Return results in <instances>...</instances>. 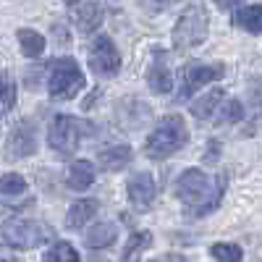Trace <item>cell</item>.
I'll list each match as a JSON object with an SVG mask.
<instances>
[{
  "label": "cell",
  "instance_id": "obj_4",
  "mask_svg": "<svg viewBox=\"0 0 262 262\" xmlns=\"http://www.w3.org/2000/svg\"><path fill=\"white\" fill-rule=\"evenodd\" d=\"M53 238V228L34 223V221H16L0 226V247L11 249H34Z\"/></svg>",
  "mask_w": 262,
  "mask_h": 262
},
{
  "label": "cell",
  "instance_id": "obj_8",
  "mask_svg": "<svg viewBox=\"0 0 262 262\" xmlns=\"http://www.w3.org/2000/svg\"><path fill=\"white\" fill-rule=\"evenodd\" d=\"M90 66H92L95 74L107 76V79L121 71V53L113 45L111 37L100 34V37L92 39V45H90Z\"/></svg>",
  "mask_w": 262,
  "mask_h": 262
},
{
  "label": "cell",
  "instance_id": "obj_10",
  "mask_svg": "<svg viewBox=\"0 0 262 262\" xmlns=\"http://www.w3.org/2000/svg\"><path fill=\"white\" fill-rule=\"evenodd\" d=\"M126 194H128V202L134 205V210H139V212L149 210L152 202H155V194H158L155 179H152L149 173H137V176L128 181Z\"/></svg>",
  "mask_w": 262,
  "mask_h": 262
},
{
  "label": "cell",
  "instance_id": "obj_20",
  "mask_svg": "<svg viewBox=\"0 0 262 262\" xmlns=\"http://www.w3.org/2000/svg\"><path fill=\"white\" fill-rule=\"evenodd\" d=\"M149 244H152V233H147V231L134 233V236L128 238L123 254H121V262H142V254H144V249Z\"/></svg>",
  "mask_w": 262,
  "mask_h": 262
},
{
  "label": "cell",
  "instance_id": "obj_29",
  "mask_svg": "<svg viewBox=\"0 0 262 262\" xmlns=\"http://www.w3.org/2000/svg\"><path fill=\"white\" fill-rule=\"evenodd\" d=\"M66 3H76V0H66Z\"/></svg>",
  "mask_w": 262,
  "mask_h": 262
},
{
  "label": "cell",
  "instance_id": "obj_28",
  "mask_svg": "<svg viewBox=\"0 0 262 262\" xmlns=\"http://www.w3.org/2000/svg\"><path fill=\"white\" fill-rule=\"evenodd\" d=\"M0 262H16L13 257H3V259H0Z\"/></svg>",
  "mask_w": 262,
  "mask_h": 262
},
{
  "label": "cell",
  "instance_id": "obj_3",
  "mask_svg": "<svg viewBox=\"0 0 262 262\" xmlns=\"http://www.w3.org/2000/svg\"><path fill=\"white\" fill-rule=\"evenodd\" d=\"M210 32V18L207 11L200 3H191L189 8H184V13L179 16L176 27H173V48L176 50H191L196 45H202Z\"/></svg>",
  "mask_w": 262,
  "mask_h": 262
},
{
  "label": "cell",
  "instance_id": "obj_2",
  "mask_svg": "<svg viewBox=\"0 0 262 262\" xmlns=\"http://www.w3.org/2000/svg\"><path fill=\"white\" fill-rule=\"evenodd\" d=\"M176 196H179V202L184 207L207 210L217 200V189H215V181L207 176L205 170L189 168V170L181 173L179 181H176Z\"/></svg>",
  "mask_w": 262,
  "mask_h": 262
},
{
  "label": "cell",
  "instance_id": "obj_22",
  "mask_svg": "<svg viewBox=\"0 0 262 262\" xmlns=\"http://www.w3.org/2000/svg\"><path fill=\"white\" fill-rule=\"evenodd\" d=\"M27 191V179L21 173H3L0 176V194L6 196H16V194H24Z\"/></svg>",
  "mask_w": 262,
  "mask_h": 262
},
{
  "label": "cell",
  "instance_id": "obj_7",
  "mask_svg": "<svg viewBox=\"0 0 262 262\" xmlns=\"http://www.w3.org/2000/svg\"><path fill=\"white\" fill-rule=\"evenodd\" d=\"M223 76V66L221 63H191L184 66L181 71V86H179V97L176 100H189L196 95L205 84H212Z\"/></svg>",
  "mask_w": 262,
  "mask_h": 262
},
{
  "label": "cell",
  "instance_id": "obj_17",
  "mask_svg": "<svg viewBox=\"0 0 262 262\" xmlns=\"http://www.w3.org/2000/svg\"><path fill=\"white\" fill-rule=\"evenodd\" d=\"M95 184V165L86 160H74L69 165V186L76 191H84Z\"/></svg>",
  "mask_w": 262,
  "mask_h": 262
},
{
  "label": "cell",
  "instance_id": "obj_26",
  "mask_svg": "<svg viewBox=\"0 0 262 262\" xmlns=\"http://www.w3.org/2000/svg\"><path fill=\"white\" fill-rule=\"evenodd\" d=\"M152 262H189L184 254H163V257H158V259H152Z\"/></svg>",
  "mask_w": 262,
  "mask_h": 262
},
{
  "label": "cell",
  "instance_id": "obj_23",
  "mask_svg": "<svg viewBox=\"0 0 262 262\" xmlns=\"http://www.w3.org/2000/svg\"><path fill=\"white\" fill-rule=\"evenodd\" d=\"M210 254L217 262H238V259H242V247L231 244V242H217V244L210 247Z\"/></svg>",
  "mask_w": 262,
  "mask_h": 262
},
{
  "label": "cell",
  "instance_id": "obj_24",
  "mask_svg": "<svg viewBox=\"0 0 262 262\" xmlns=\"http://www.w3.org/2000/svg\"><path fill=\"white\" fill-rule=\"evenodd\" d=\"M50 259H53V262H79V252H76L71 244L60 242V244H55V247L50 249Z\"/></svg>",
  "mask_w": 262,
  "mask_h": 262
},
{
  "label": "cell",
  "instance_id": "obj_12",
  "mask_svg": "<svg viewBox=\"0 0 262 262\" xmlns=\"http://www.w3.org/2000/svg\"><path fill=\"white\" fill-rule=\"evenodd\" d=\"M116 238H118V226L111 223V221L95 223L92 228L84 231V244L90 249H105V247H111Z\"/></svg>",
  "mask_w": 262,
  "mask_h": 262
},
{
  "label": "cell",
  "instance_id": "obj_1",
  "mask_svg": "<svg viewBox=\"0 0 262 262\" xmlns=\"http://www.w3.org/2000/svg\"><path fill=\"white\" fill-rule=\"evenodd\" d=\"M189 139V128L181 116H168L163 118L155 128L149 131V137L144 142V155L152 160H163L173 152H179Z\"/></svg>",
  "mask_w": 262,
  "mask_h": 262
},
{
  "label": "cell",
  "instance_id": "obj_13",
  "mask_svg": "<svg viewBox=\"0 0 262 262\" xmlns=\"http://www.w3.org/2000/svg\"><path fill=\"white\" fill-rule=\"evenodd\" d=\"M131 163V147L128 144H116V147H107L97 155V165L107 173H116L123 170Z\"/></svg>",
  "mask_w": 262,
  "mask_h": 262
},
{
  "label": "cell",
  "instance_id": "obj_6",
  "mask_svg": "<svg viewBox=\"0 0 262 262\" xmlns=\"http://www.w3.org/2000/svg\"><path fill=\"white\" fill-rule=\"evenodd\" d=\"M84 86V74L76 66V60L66 58V60H58L55 69L48 79V92L53 100H71L81 92Z\"/></svg>",
  "mask_w": 262,
  "mask_h": 262
},
{
  "label": "cell",
  "instance_id": "obj_16",
  "mask_svg": "<svg viewBox=\"0 0 262 262\" xmlns=\"http://www.w3.org/2000/svg\"><path fill=\"white\" fill-rule=\"evenodd\" d=\"M233 27L252 32V34H262V3L257 6H244L233 13Z\"/></svg>",
  "mask_w": 262,
  "mask_h": 262
},
{
  "label": "cell",
  "instance_id": "obj_5",
  "mask_svg": "<svg viewBox=\"0 0 262 262\" xmlns=\"http://www.w3.org/2000/svg\"><path fill=\"white\" fill-rule=\"evenodd\" d=\"M92 126L86 121H79L74 116H66V113H58L53 116L50 121V128H48V142L53 149L63 152V155H71V152L81 144V137L90 134Z\"/></svg>",
  "mask_w": 262,
  "mask_h": 262
},
{
  "label": "cell",
  "instance_id": "obj_11",
  "mask_svg": "<svg viewBox=\"0 0 262 262\" xmlns=\"http://www.w3.org/2000/svg\"><path fill=\"white\" fill-rule=\"evenodd\" d=\"M147 84H149V90H155L160 95H168L173 90V74L165 60V53H155V60L147 69Z\"/></svg>",
  "mask_w": 262,
  "mask_h": 262
},
{
  "label": "cell",
  "instance_id": "obj_14",
  "mask_svg": "<svg viewBox=\"0 0 262 262\" xmlns=\"http://www.w3.org/2000/svg\"><path fill=\"white\" fill-rule=\"evenodd\" d=\"M74 21H76V27H79L81 34H92L102 24V8H100V3H95V0L81 3L74 11Z\"/></svg>",
  "mask_w": 262,
  "mask_h": 262
},
{
  "label": "cell",
  "instance_id": "obj_27",
  "mask_svg": "<svg viewBox=\"0 0 262 262\" xmlns=\"http://www.w3.org/2000/svg\"><path fill=\"white\" fill-rule=\"evenodd\" d=\"M212 3L217 6V8H223V11H231L233 6H238L242 0H212Z\"/></svg>",
  "mask_w": 262,
  "mask_h": 262
},
{
  "label": "cell",
  "instance_id": "obj_9",
  "mask_svg": "<svg viewBox=\"0 0 262 262\" xmlns=\"http://www.w3.org/2000/svg\"><path fill=\"white\" fill-rule=\"evenodd\" d=\"M6 152H8L11 160H21V158L34 155V152H37V131H34V123L32 121H21L11 131Z\"/></svg>",
  "mask_w": 262,
  "mask_h": 262
},
{
  "label": "cell",
  "instance_id": "obj_18",
  "mask_svg": "<svg viewBox=\"0 0 262 262\" xmlns=\"http://www.w3.org/2000/svg\"><path fill=\"white\" fill-rule=\"evenodd\" d=\"M223 102V90H210V92H205L202 97H196L189 107H191V113L196 116V118H202V121H210L212 116H215V111H217V105Z\"/></svg>",
  "mask_w": 262,
  "mask_h": 262
},
{
  "label": "cell",
  "instance_id": "obj_19",
  "mask_svg": "<svg viewBox=\"0 0 262 262\" xmlns=\"http://www.w3.org/2000/svg\"><path fill=\"white\" fill-rule=\"evenodd\" d=\"M16 37H18L21 53H24L27 58H39L42 53H45V37H42L39 32H34V29H18Z\"/></svg>",
  "mask_w": 262,
  "mask_h": 262
},
{
  "label": "cell",
  "instance_id": "obj_21",
  "mask_svg": "<svg viewBox=\"0 0 262 262\" xmlns=\"http://www.w3.org/2000/svg\"><path fill=\"white\" fill-rule=\"evenodd\" d=\"M217 121L221 123H238L244 118V105L238 102V100H223L221 105H217V111H215Z\"/></svg>",
  "mask_w": 262,
  "mask_h": 262
},
{
  "label": "cell",
  "instance_id": "obj_25",
  "mask_svg": "<svg viewBox=\"0 0 262 262\" xmlns=\"http://www.w3.org/2000/svg\"><path fill=\"white\" fill-rule=\"evenodd\" d=\"M173 0H142V8L144 11H149V13H158V11H163L165 6H170Z\"/></svg>",
  "mask_w": 262,
  "mask_h": 262
},
{
  "label": "cell",
  "instance_id": "obj_15",
  "mask_svg": "<svg viewBox=\"0 0 262 262\" xmlns=\"http://www.w3.org/2000/svg\"><path fill=\"white\" fill-rule=\"evenodd\" d=\"M97 200H76L69 212H66V226L69 228H81L92 221V217L97 215Z\"/></svg>",
  "mask_w": 262,
  "mask_h": 262
}]
</instances>
